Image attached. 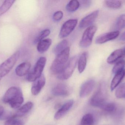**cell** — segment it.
I'll return each mask as SVG.
<instances>
[{"label":"cell","mask_w":125,"mask_h":125,"mask_svg":"<svg viewBox=\"0 0 125 125\" xmlns=\"http://www.w3.org/2000/svg\"><path fill=\"white\" fill-rule=\"evenodd\" d=\"M3 102L8 103L14 109L20 107L24 101L22 91L19 87H12L6 91L2 99Z\"/></svg>","instance_id":"cell-1"},{"label":"cell","mask_w":125,"mask_h":125,"mask_svg":"<svg viewBox=\"0 0 125 125\" xmlns=\"http://www.w3.org/2000/svg\"><path fill=\"white\" fill-rule=\"evenodd\" d=\"M70 48L68 47L57 55L51 67V72L55 75L59 74L68 61Z\"/></svg>","instance_id":"cell-2"},{"label":"cell","mask_w":125,"mask_h":125,"mask_svg":"<svg viewBox=\"0 0 125 125\" xmlns=\"http://www.w3.org/2000/svg\"><path fill=\"white\" fill-rule=\"evenodd\" d=\"M79 57L78 55H76L70 59L61 72L57 75L58 78L62 80L70 78L77 66Z\"/></svg>","instance_id":"cell-3"},{"label":"cell","mask_w":125,"mask_h":125,"mask_svg":"<svg viewBox=\"0 0 125 125\" xmlns=\"http://www.w3.org/2000/svg\"><path fill=\"white\" fill-rule=\"evenodd\" d=\"M20 51H17L0 65V80L11 70L20 57Z\"/></svg>","instance_id":"cell-4"},{"label":"cell","mask_w":125,"mask_h":125,"mask_svg":"<svg viewBox=\"0 0 125 125\" xmlns=\"http://www.w3.org/2000/svg\"><path fill=\"white\" fill-rule=\"evenodd\" d=\"M46 62L47 59L45 57H40L37 62L33 70L28 73L26 77L27 80L33 82L39 78L42 75Z\"/></svg>","instance_id":"cell-5"},{"label":"cell","mask_w":125,"mask_h":125,"mask_svg":"<svg viewBox=\"0 0 125 125\" xmlns=\"http://www.w3.org/2000/svg\"><path fill=\"white\" fill-rule=\"evenodd\" d=\"M106 92L105 84H101L96 92L94 94L90 103L94 107H101L106 102Z\"/></svg>","instance_id":"cell-6"},{"label":"cell","mask_w":125,"mask_h":125,"mask_svg":"<svg viewBox=\"0 0 125 125\" xmlns=\"http://www.w3.org/2000/svg\"><path fill=\"white\" fill-rule=\"evenodd\" d=\"M97 30V27L94 25L90 26L87 28L80 41L79 44L81 47L86 48L91 45Z\"/></svg>","instance_id":"cell-7"},{"label":"cell","mask_w":125,"mask_h":125,"mask_svg":"<svg viewBox=\"0 0 125 125\" xmlns=\"http://www.w3.org/2000/svg\"><path fill=\"white\" fill-rule=\"evenodd\" d=\"M77 23V19H70L65 22L62 25L59 33L60 38H65L70 35L75 28Z\"/></svg>","instance_id":"cell-8"},{"label":"cell","mask_w":125,"mask_h":125,"mask_svg":"<svg viewBox=\"0 0 125 125\" xmlns=\"http://www.w3.org/2000/svg\"><path fill=\"white\" fill-rule=\"evenodd\" d=\"M98 14L99 11L96 10L82 18L79 23V28L83 29L90 26L97 19Z\"/></svg>","instance_id":"cell-9"},{"label":"cell","mask_w":125,"mask_h":125,"mask_svg":"<svg viewBox=\"0 0 125 125\" xmlns=\"http://www.w3.org/2000/svg\"><path fill=\"white\" fill-rule=\"evenodd\" d=\"M95 85L94 80L90 79L85 81L80 88L79 95L81 98H84L88 96L93 90Z\"/></svg>","instance_id":"cell-10"},{"label":"cell","mask_w":125,"mask_h":125,"mask_svg":"<svg viewBox=\"0 0 125 125\" xmlns=\"http://www.w3.org/2000/svg\"><path fill=\"white\" fill-rule=\"evenodd\" d=\"M119 34V32L118 31H114L103 34L97 37L95 40V43L97 44H103L108 41L115 39L117 37Z\"/></svg>","instance_id":"cell-11"},{"label":"cell","mask_w":125,"mask_h":125,"mask_svg":"<svg viewBox=\"0 0 125 125\" xmlns=\"http://www.w3.org/2000/svg\"><path fill=\"white\" fill-rule=\"evenodd\" d=\"M70 92V90L68 87L63 84H57L52 90V94L56 96H67Z\"/></svg>","instance_id":"cell-12"},{"label":"cell","mask_w":125,"mask_h":125,"mask_svg":"<svg viewBox=\"0 0 125 125\" xmlns=\"http://www.w3.org/2000/svg\"><path fill=\"white\" fill-rule=\"evenodd\" d=\"M45 78L43 74L34 81L31 89V93L33 95L39 94L45 85Z\"/></svg>","instance_id":"cell-13"},{"label":"cell","mask_w":125,"mask_h":125,"mask_svg":"<svg viewBox=\"0 0 125 125\" xmlns=\"http://www.w3.org/2000/svg\"><path fill=\"white\" fill-rule=\"evenodd\" d=\"M73 103L74 101L73 100H70L68 101L56 112L54 116L55 119L58 120L63 117L72 108Z\"/></svg>","instance_id":"cell-14"},{"label":"cell","mask_w":125,"mask_h":125,"mask_svg":"<svg viewBox=\"0 0 125 125\" xmlns=\"http://www.w3.org/2000/svg\"><path fill=\"white\" fill-rule=\"evenodd\" d=\"M31 67V64L29 62H24L17 66L15 69L16 75L20 77L28 75Z\"/></svg>","instance_id":"cell-15"},{"label":"cell","mask_w":125,"mask_h":125,"mask_svg":"<svg viewBox=\"0 0 125 125\" xmlns=\"http://www.w3.org/2000/svg\"><path fill=\"white\" fill-rule=\"evenodd\" d=\"M33 104L31 102H28L20 108L12 117H21L28 114L33 108Z\"/></svg>","instance_id":"cell-16"},{"label":"cell","mask_w":125,"mask_h":125,"mask_svg":"<svg viewBox=\"0 0 125 125\" xmlns=\"http://www.w3.org/2000/svg\"><path fill=\"white\" fill-rule=\"evenodd\" d=\"M125 76V69L115 74L111 83V91H113L117 87Z\"/></svg>","instance_id":"cell-17"},{"label":"cell","mask_w":125,"mask_h":125,"mask_svg":"<svg viewBox=\"0 0 125 125\" xmlns=\"http://www.w3.org/2000/svg\"><path fill=\"white\" fill-rule=\"evenodd\" d=\"M125 56L123 49L116 50L111 54L107 59V62L108 64H112L115 63L118 59Z\"/></svg>","instance_id":"cell-18"},{"label":"cell","mask_w":125,"mask_h":125,"mask_svg":"<svg viewBox=\"0 0 125 125\" xmlns=\"http://www.w3.org/2000/svg\"><path fill=\"white\" fill-rule=\"evenodd\" d=\"M51 39H44L38 43L37 45V50L40 53H43L47 51L52 44Z\"/></svg>","instance_id":"cell-19"},{"label":"cell","mask_w":125,"mask_h":125,"mask_svg":"<svg viewBox=\"0 0 125 125\" xmlns=\"http://www.w3.org/2000/svg\"><path fill=\"white\" fill-rule=\"evenodd\" d=\"M87 54L86 52H84L81 55L78 61V70L79 73L83 72L86 66L87 62Z\"/></svg>","instance_id":"cell-20"},{"label":"cell","mask_w":125,"mask_h":125,"mask_svg":"<svg viewBox=\"0 0 125 125\" xmlns=\"http://www.w3.org/2000/svg\"><path fill=\"white\" fill-rule=\"evenodd\" d=\"M15 1L14 0H7L4 1L0 7V16L6 13L11 7Z\"/></svg>","instance_id":"cell-21"},{"label":"cell","mask_w":125,"mask_h":125,"mask_svg":"<svg viewBox=\"0 0 125 125\" xmlns=\"http://www.w3.org/2000/svg\"><path fill=\"white\" fill-rule=\"evenodd\" d=\"M105 112L112 114L115 112L116 110V106L114 103L106 102L100 108Z\"/></svg>","instance_id":"cell-22"},{"label":"cell","mask_w":125,"mask_h":125,"mask_svg":"<svg viewBox=\"0 0 125 125\" xmlns=\"http://www.w3.org/2000/svg\"><path fill=\"white\" fill-rule=\"evenodd\" d=\"M68 45V42L66 40H63L60 42L53 49V52L56 55L63 51L65 48H67Z\"/></svg>","instance_id":"cell-23"},{"label":"cell","mask_w":125,"mask_h":125,"mask_svg":"<svg viewBox=\"0 0 125 125\" xmlns=\"http://www.w3.org/2000/svg\"><path fill=\"white\" fill-rule=\"evenodd\" d=\"M94 123V117L92 114H87L82 117L81 121V125H93Z\"/></svg>","instance_id":"cell-24"},{"label":"cell","mask_w":125,"mask_h":125,"mask_svg":"<svg viewBox=\"0 0 125 125\" xmlns=\"http://www.w3.org/2000/svg\"><path fill=\"white\" fill-rule=\"evenodd\" d=\"M80 7L79 1L76 0H71L67 4L66 10L69 12H74L76 11Z\"/></svg>","instance_id":"cell-25"},{"label":"cell","mask_w":125,"mask_h":125,"mask_svg":"<svg viewBox=\"0 0 125 125\" xmlns=\"http://www.w3.org/2000/svg\"><path fill=\"white\" fill-rule=\"evenodd\" d=\"M125 27V14L120 15L117 19L115 24V28L116 29H122Z\"/></svg>","instance_id":"cell-26"},{"label":"cell","mask_w":125,"mask_h":125,"mask_svg":"<svg viewBox=\"0 0 125 125\" xmlns=\"http://www.w3.org/2000/svg\"><path fill=\"white\" fill-rule=\"evenodd\" d=\"M105 3L107 7L111 9H119L122 6V1L119 0H106Z\"/></svg>","instance_id":"cell-27"},{"label":"cell","mask_w":125,"mask_h":125,"mask_svg":"<svg viewBox=\"0 0 125 125\" xmlns=\"http://www.w3.org/2000/svg\"><path fill=\"white\" fill-rule=\"evenodd\" d=\"M125 61L123 59L120 60L115 65L112 69V72L114 74H116L117 73L125 69Z\"/></svg>","instance_id":"cell-28"},{"label":"cell","mask_w":125,"mask_h":125,"mask_svg":"<svg viewBox=\"0 0 125 125\" xmlns=\"http://www.w3.org/2000/svg\"><path fill=\"white\" fill-rule=\"evenodd\" d=\"M115 95L118 98H125V82L122 84L117 88L115 92Z\"/></svg>","instance_id":"cell-29"},{"label":"cell","mask_w":125,"mask_h":125,"mask_svg":"<svg viewBox=\"0 0 125 125\" xmlns=\"http://www.w3.org/2000/svg\"><path fill=\"white\" fill-rule=\"evenodd\" d=\"M50 34V31L49 29H45L43 30L40 33L36 38L34 40V43H37L41 41V40L44 39L45 38L49 36Z\"/></svg>","instance_id":"cell-30"},{"label":"cell","mask_w":125,"mask_h":125,"mask_svg":"<svg viewBox=\"0 0 125 125\" xmlns=\"http://www.w3.org/2000/svg\"><path fill=\"white\" fill-rule=\"evenodd\" d=\"M24 123L22 120L17 119V117H11L4 123V125H23Z\"/></svg>","instance_id":"cell-31"},{"label":"cell","mask_w":125,"mask_h":125,"mask_svg":"<svg viewBox=\"0 0 125 125\" xmlns=\"http://www.w3.org/2000/svg\"><path fill=\"white\" fill-rule=\"evenodd\" d=\"M63 13L61 11H58L55 12L53 16V20L56 21L61 20L63 17Z\"/></svg>","instance_id":"cell-32"},{"label":"cell","mask_w":125,"mask_h":125,"mask_svg":"<svg viewBox=\"0 0 125 125\" xmlns=\"http://www.w3.org/2000/svg\"><path fill=\"white\" fill-rule=\"evenodd\" d=\"M79 2L80 6H81L83 8H86L90 6L92 1L90 0H82Z\"/></svg>","instance_id":"cell-33"},{"label":"cell","mask_w":125,"mask_h":125,"mask_svg":"<svg viewBox=\"0 0 125 125\" xmlns=\"http://www.w3.org/2000/svg\"><path fill=\"white\" fill-rule=\"evenodd\" d=\"M120 40L122 41H125V31L120 36Z\"/></svg>","instance_id":"cell-34"},{"label":"cell","mask_w":125,"mask_h":125,"mask_svg":"<svg viewBox=\"0 0 125 125\" xmlns=\"http://www.w3.org/2000/svg\"><path fill=\"white\" fill-rule=\"evenodd\" d=\"M4 112V109L2 106H0V117L3 115Z\"/></svg>","instance_id":"cell-35"},{"label":"cell","mask_w":125,"mask_h":125,"mask_svg":"<svg viewBox=\"0 0 125 125\" xmlns=\"http://www.w3.org/2000/svg\"><path fill=\"white\" fill-rule=\"evenodd\" d=\"M123 52H124V54H125V48H123Z\"/></svg>","instance_id":"cell-36"}]
</instances>
